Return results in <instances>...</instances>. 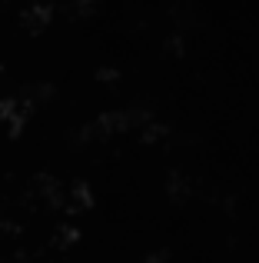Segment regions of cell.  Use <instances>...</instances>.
Instances as JSON below:
<instances>
[{
    "label": "cell",
    "mask_w": 259,
    "mask_h": 263,
    "mask_svg": "<svg viewBox=\"0 0 259 263\" xmlns=\"http://www.w3.org/2000/svg\"><path fill=\"white\" fill-rule=\"evenodd\" d=\"M27 117H30V103L17 100V97H4V100H0V120H4L13 134H20V127L27 123Z\"/></svg>",
    "instance_id": "obj_1"
}]
</instances>
